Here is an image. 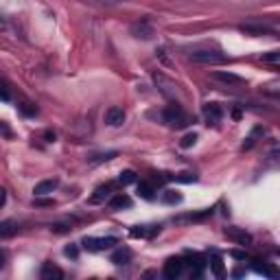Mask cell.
<instances>
[{
	"mask_svg": "<svg viewBox=\"0 0 280 280\" xmlns=\"http://www.w3.org/2000/svg\"><path fill=\"white\" fill-rule=\"evenodd\" d=\"M243 274H245V272H243V269H237V272H234L232 276H234V278H239V276H243Z\"/></svg>",
	"mask_w": 280,
	"mask_h": 280,
	"instance_id": "cell-37",
	"label": "cell"
},
{
	"mask_svg": "<svg viewBox=\"0 0 280 280\" xmlns=\"http://www.w3.org/2000/svg\"><path fill=\"white\" fill-rule=\"evenodd\" d=\"M7 29V20H4V18H0V31H4Z\"/></svg>",
	"mask_w": 280,
	"mask_h": 280,
	"instance_id": "cell-36",
	"label": "cell"
},
{
	"mask_svg": "<svg viewBox=\"0 0 280 280\" xmlns=\"http://www.w3.org/2000/svg\"><path fill=\"white\" fill-rule=\"evenodd\" d=\"M116 156H119V153H116V151L99 153V156H92V158H90V162H92V164H101V162H110V160H114Z\"/></svg>",
	"mask_w": 280,
	"mask_h": 280,
	"instance_id": "cell-24",
	"label": "cell"
},
{
	"mask_svg": "<svg viewBox=\"0 0 280 280\" xmlns=\"http://www.w3.org/2000/svg\"><path fill=\"white\" fill-rule=\"evenodd\" d=\"M112 191H114V184L112 182H107V184H103V186H99L97 191H94V195L90 197V204H101V201H105L107 197L112 195Z\"/></svg>",
	"mask_w": 280,
	"mask_h": 280,
	"instance_id": "cell-12",
	"label": "cell"
},
{
	"mask_svg": "<svg viewBox=\"0 0 280 280\" xmlns=\"http://www.w3.org/2000/svg\"><path fill=\"white\" fill-rule=\"evenodd\" d=\"M191 60L195 64H208V66H217V64H225L228 57L223 55L217 48H197V51L191 53Z\"/></svg>",
	"mask_w": 280,
	"mask_h": 280,
	"instance_id": "cell-2",
	"label": "cell"
},
{
	"mask_svg": "<svg viewBox=\"0 0 280 280\" xmlns=\"http://www.w3.org/2000/svg\"><path fill=\"white\" fill-rule=\"evenodd\" d=\"M223 234L230 239V241L237 243V245H243V247L252 245V234H247L245 230H241V228H225Z\"/></svg>",
	"mask_w": 280,
	"mask_h": 280,
	"instance_id": "cell-7",
	"label": "cell"
},
{
	"mask_svg": "<svg viewBox=\"0 0 280 280\" xmlns=\"http://www.w3.org/2000/svg\"><path fill=\"white\" fill-rule=\"evenodd\" d=\"M210 269H212V274H215L217 278H223V276H225V269H223V260H221L219 256H215V259L210 260Z\"/></svg>",
	"mask_w": 280,
	"mask_h": 280,
	"instance_id": "cell-23",
	"label": "cell"
},
{
	"mask_svg": "<svg viewBox=\"0 0 280 280\" xmlns=\"http://www.w3.org/2000/svg\"><path fill=\"white\" fill-rule=\"evenodd\" d=\"M182 269H184V260L182 259H169L164 263V269H162V274H164V278H169V280H175L182 274Z\"/></svg>",
	"mask_w": 280,
	"mask_h": 280,
	"instance_id": "cell-9",
	"label": "cell"
},
{
	"mask_svg": "<svg viewBox=\"0 0 280 280\" xmlns=\"http://www.w3.org/2000/svg\"><path fill=\"white\" fill-rule=\"evenodd\" d=\"M4 201H7V191H4V188H0V208L4 206Z\"/></svg>",
	"mask_w": 280,
	"mask_h": 280,
	"instance_id": "cell-34",
	"label": "cell"
},
{
	"mask_svg": "<svg viewBox=\"0 0 280 280\" xmlns=\"http://www.w3.org/2000/svg\"><path fill=\"white\" fill-rule=\"evenodd\" d=\"M105 123L110 125V127H119V125L125 123V110L123 107H110V110L105 112Z\"/></svg>",
	"mask_w": 280,
	"mask_h": 280,
	"instance_id": "cell-10",
	"label": "cell"
},
{
	"mask_svg": "<svg viewBox=\"0 0 280 280\" xmlns=\"http://www.w3.org/2000/svg\"><path fill=\"white\" fill-rule=\"evenodd\" d=\"M20 112H22V114H35V107H29V103H22Z\"/></svg>",
	"mask_w": 280,
	"mask_h": 280,
	"instance_id": "cell-32",
	"label": "cell"
},
{
	"mask_svg": "<svg viewBox=\"0 0 280 280\" xmlns=\"http://www.w3.org/2000/svg\"><path fill=\"white\" fill-rule=\"evenodd\" d=\"M241 31L247 35H254V38H260V35H272L274 26L263 24V22H247V24H241Z\"/></svg>",
	"mask_w": 280,
	"mask_h": 280,
	"instance_id": "cell-6",
	"label": "cell"
},
{
	"mask_svg": "<svg viewBox=\"0 0 280 280\" xmlns=\"http://www.w3.org/2000/svg\"><path fill=\"white\" fill-rule=\"evenodd\" d=\"M162 120H164L166 125H171V127H175V129H184V127H188L191 123H195V119H193L191 114H186L180 105L166 107V110L162 112Z\"/></svg>",
	"mask_w": 280,
	"mask_h": 280,
	"instance_id": "cell-1",
	"label": "cell"
},
{
	"mask_svg": "<svg viewBox=\"0 0 280 280\" xmlns=\"http://www.w3.org/2000/svg\"><path fill=\"white\" fill-rule=\"evenodd\" d=\"M132 206V197L125 195V193H116V195L110 197V208L112 210H123Z\"/></svg>",
	"mask_w": 280,
	"mask_h": 280,
	"instance_id": "cell-14",
	"label": "cell"
},
{
	"mask_svg": "<svg viewBox=\"0 0 280 280\" xmlns=\"http://www.w3.org/2000/svg\"><path fill=\"white\" fill-rule=\"evenodd\" d=\"M252 269H254L256 274H260V276H267V278H274V276H276V269L269 267V265H265L263 260H259V259L252 260Z\"/></svg>",
	"mask_w": 280,
	"mask_h": 280,
	"instance_id": "cell-19",
	"label": "cell"
},
{
	"mask_svg": "<svg viewBox=\"0 0 280 280\" xmlns=\"http://www.w3.org/2000/svg\"><path fill=\"white\" fill-rule=\"evenodd\" d=\"M40 276H42V280H61V278H64V272H61L57 265H53V263H44Z\"/></svg>",
	"mask_w": 280,
	"mask_h": 280,
	"instance_id": "cell-13",
	"label": "cell"
},
{
	"mask_svg": "<svg viewBox=\"0 0 280 280\" xmlns=\"http://www.w3.org/2000/svg\"><path fill=\"white\" fill-rule=\"evenodd\" d=\"M134 182H136V173H134L132 169L123 171V173L119 175V184H120V186H127V184H134Z\"/></svg>",
	"mask_w": 280,
	"mask_h": 280,
	"instance_id": "cell-25",
	"label": "cell"
},
{
	"mask_svg": "<svg viewBox=\"0 0 280 280\" xmlns=\"http://www.w3.org/2000/svg\"><path fill=\"white\" fill-rule=\"evenodd\" d=\"M182 193H178V191H173V188H166L164 193L160 195V201L162 204H166V206H175V204H182Z\"/></svg>",
	"mask_w": 280,
	"mask_h": 280,
	"instance_id": "cell-16",
	"label": "cell"
},
{
	"mask_svg": "<svg viewBox=\"0 0 280 280\" xmlns=\"http://www.w3.org/2000/svg\"><path fill=\"white\" fill-rule=\"evenodd\" d=\"M208 215H212V210H201V212H197V215H184V217H178L175 219V223H184V221H201V219H206Z\"/></svg>",
	"mask_w": 280,
	"mask_h": 280,
	"instance_id": "cell-22",
	"label": "cell"
},
{
	"mask_svg": "<svg viewBox=\"0 0 280 280\" xmlns=\"http://www.w3.org/2000/svg\"><path fill=\"white\" fill-rule=\"evenodd\" d=\"M171 182H180V184H193L197 182V175L191 173V171H182L178 175H171Z\"/></svg>",
	"mask_w": 280,
	"mask_h": 280,
	"instance_id": "cell-21",
	"label": "cell"
},
{
	"mask_svg": "<svg viewBox=\"0 0 280 280\" xmlns=\"http://www.w3.org/2000/svg\"><path fill=\"white\" fill-rule=\"evenodd\" d=\"M278 60H280V51H269V53H265L263 55L265 64H278Z\"/></svg>",
	"mask_w": 280,
	"mask_h": 280,
	"instance_id": "cell-27",
	"label": "cell"
},
{
	"mask_svg": "<svg viewBox=\"0 0 280 280\" xmlns=\"http://www.w3.org/2000/svg\"><path fill=\"white\" fill-rule=\"evenodd\" d=\"M160 230H162L160 223H147V225H134L129 230V234L134 239H153L156 234H160Z\"/></svg>",
	"mask_w": 280,
	"mask_h": 280,
	"instance_id": "cell-4",
	"label": "cell"
},
{
	"mask_svg": "<svg viewBox=\"0 0 280 280\" xmlns=\"http://www.w3.org/2000/svg\"><path fill=\"white\" fill-rule=\"evenodd\" d=\"M64 254L68 256V259L77 260V259H79V247H77V245H72V243H70V245H66V247H64Z\"/></svg>",
	"mask_w": 280,
	"mask_h": 280,
	"instance_id": "cell-28",
	"label": "cell"
},
{
	"mask_svg": "<svg viewBox=\"0 0 280 280\" xmlns=\"http://www.w3.org/2000/svg\"><path fill=\"white\" fill-rule=\"evenodd\" d=\"M0 134H2L4 138H13V132H11V127H9L4 120H0Z\"/></svg>",
	"mask_w": 280,
	"mask_h": 280,
	"instance_id": "cell-29",
	"label": "cell"
},
{
	"mask_svg": "<svg viewBox=\"0 0 280 280\" xmlns=\"http://www.w3.org/2000/svg\"><path fill=\"white\" fill-rule=\"evenodd\" d=\"M212 79L223 81V83H228V85H241V83H245V79H243V77L234 75V72H223V70L212 72Z\"/></svg>",
	"mask_w": 280,
	"mask_h": 280,
	"instance_id": "cell-11",
	"label": "cell"
},
{
	"mask_svg": "<svg viewBox=\"0 0 280 280\" xmlns=\"http://www.w3.org/2000/svg\"><path fill=\"white\" fill-rule=\"evenodd\" d=\"M57 186H60V182H57V180H44V182L35 184L33 193H35V197H42V195H48V193H53Z\"/></svg>",
	"mask_w": 280,
	"mask_h": 280,
	"instance_id": "cell-15",
	"label": "cell"
},
{
	"mask_svg": "<svg viewBox=\"0 0 280 280\" xmlns=\"http://www.w3.org/2000/svg\"><path fill=\"white\" fill-rule=\"evenodd\" d=\"M129 31H132V35L136 40H151L153 35V26H151V22L149 20H138V22H134L132 26H129Z\"/></svg>",
	"mask_w": 280,
	"mask_h": 280,
	"instance_id": "cell-5",
	"label": "cell"
},
{
	"mask_svg": "<svg viewBox=\"0 0 280 280\" xmlns=\"http://www.w3.org/2000/svg\"><path fill=\"white\" fill-rule=\"evenodd\" d=\"M197 138H200V136H197L195 132H193V134H186V136H184L182 140H180V147H182V149H191L193 144L197 142Z\"/></svg>",
	"mask_w": 280,
	"mask_h": 280,
	"instance_id": "cell-26",
	"label": "cell"
},
{
	"mask_svg": "<svg viewBox=\"0 0 280 280\" xmlns=\"http://www.w3.org/2000/svg\"><path fill=\"white\" fill-rule=\"evenodd\" d=\"M156 186H153V182H140L138 184V197H142V200L147 201H153L156 200Z\"/></svg>",
	"mask_w": 280,
	"mask_h": 280,
	"instance_id": "cell-17",
	"label": "cell"
},
{
	"mask_svg": "<svg viewBox=\"0 0 280 280\" xmlns=\"http://www.w3.org/2000/svg\"><path fill=\"white\" fill-rule=\"evenodd\" d=\"M16 230H18L16 221H11V219L2 221V223H0V241H2V239L13 237V234H16Z\"/></svg>",
	"mask_w": 280,
	"mask_h": 280,
	"instance_id": "cell-20",
	"label": "cell"
},
{
	"mask_svg": "<svg viewBox=\"0 0 280 280\" xmlns=\"http://www.w3.org/2000/svg\"><path fill=\"white\" fill-rule=\"evenodd\" d=\"M0 101H4V103L11 101V92H9L7 85H2V83H0Z\"/></svg>",
	"mask_w": 280,
	"mask_h": 280,
	"instance_id": "cell-30",
	"label": "cell"
},
{
	"mask_svg": "<svg viewBox=\"0 0 280 280\" xmlns=\"http://www.w3.org/2000/svg\"><path fill=\"white\" fill-rule=\"evenodd\" d=\"M99 2H103V4H119V2H123V0H99Z\"/></svg>",
	"mask_w": 280,
	"mask_h": 280,
	"instance_id": "cell-35",
	"label": "cell"
},
{
	"mask_svg": "<svg viewBox=\"0 0 280 280\" xmlns=\"http://www.w3.org/2000/svg\"><path fill=\"white\" fill-rule=\"evenodd\" d=\"M230 256H232V259H237V260H245L247 259L245 252H239V250H232V252H230Z\"/></svg>",
	"mask_w": 280,
	"mask_h": 280,
	"instance_id": "cell-31",
	"label": "cell"
},
{
	"mask_svg": "<svg viewBox=\"0 0 280 280\" xmlns=\"http://www.w3.org/2000/svg\"><path fill=\"white\" fill-rule=\"evenodd\" d=\"M116 243H119V239H116V237H85L83 241H81V245H83V250L97 254V252H103V250L114 247Z\"/></svg>",
	"mask_w": 280,
	"mask_h": 280,
	"instance_id": "cell-3",
	"label": "cell"
},
{
	"mask_svg": "<svg viewBox=\"0 0 280 280\" xmlns=\"http://www.w3.org/2000/svg\"><path fill=\"white\" fill-rule=\"evenodd\" d=\"M4 263H7V252H4V250H0V269L4 267Z\"/></svg>",
	"mask_w": 280,
	"mask_h": 280,
	"instance_id": "cell-33",
	"label": "cell"
},
{
	"mask_svg": "<svg viewBox=\"0 0 280 280\" xmlns=\"http://www.w3.org/2000/svg\"><path fill=\"white\" fill-rule=\"evenodd\" d=\"M129 260H132V250H127V247H120L110 256V263L114 265H127Z\"/></svg>",
	"mask_w": 280,
	"mask_h": 280,
	"instance_id": "cell-18",
	"label": "cell"
},
{
	"mask_svg": "<svg viewBox=\"0 0 280 280\" xmlns=\"http://www.w3.org/2000/svg\"><path fill=\"white\" fill-rule=\"evenodd\" d=\"M204 119L208 125H219L223 119V107L219 103H206L204 105Z\"/></svg>",
	"mask_w": 280,
	"mask_h": 280,
	"instance_id": "cell-8",
	"label": "cell"
}]
</instances>
